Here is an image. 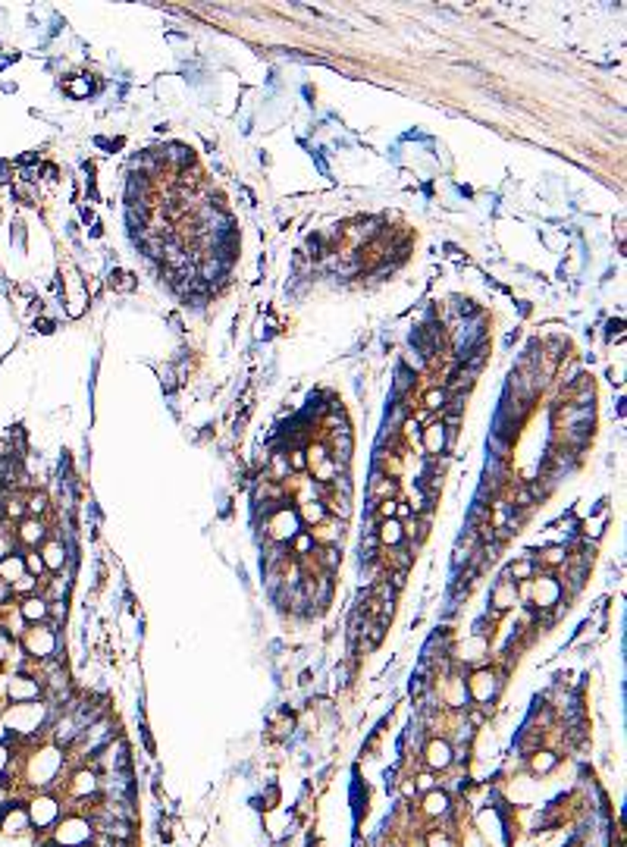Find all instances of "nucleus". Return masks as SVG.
<instances>
[{
    "label": "nucleus",
    "mask_w": 627,
    "mask_h": 847,
    "mask_svg": "<svg viewBox=\"0 0 627 847\" xmlns=\"http://www.w3.org/2000/svg\"><path fill=\"white\" fill-rule=\"evenodd\" d=\"M25 825H32V822H29V813H25V810H19V807H16V810H10V813L4 816V831H13V835H19V831L25 829Z\"/></svg>",
    "instance_id": "obj_12"
},
{
    "label": "nucleus",
    "mask_w": 627,
    "mask_h": 847,
    "mask_svg": "<svg viewBox=\"0 0 627 847\" xmlns=\"http://www.w3.org/2000/svg\"><path fill=\"white\" fill-rule=\"evenodd\" d=\"M423 446H427V452H439L445 446V433H442V424H433L427 427V437H423Z\"/></svg>",
    "instance_id": "obj_16"
},
{
    "label": "nucleus",
    "mask_w": 627,
    "mask_h": 847,
    "mask_svg": "<svg viewBox=\"0 0 627 847\" xmlns=\"http://www.w3.org/2000/svg\"><path fill=\"white\" fill-rule=\"evenodd\" d=\"M6 722H10V728H16V731H32V728H38V722H41V706L19 703L16 709L6 716Z\"/></svg>",
    "instance_id": "obj_4"
},
{
    "label": "nucleus",
    "mask_w": 627,
    "mask_h": 847,
    "mask_svg": "<svg viewBox=\"0 0 627 847\" xmlns=\"http://www.w3.org/2000/svg\"><path fill=\"white\" fill-rule=\"evenodd\" d=\"M533 571V559H521V562L511 565V580H521V578H530Z\"/></svg>",
    "instance_id": "obj_19"
},
{
    "label": "nucleus",
    "mask_w": 627,
    "mask_h": 847,
    "mask_svg": "<svg viewBox=\"0 0 627 847\" xmlns=\"http://www.w3.org/2000/svg\"><path fill=\"white\" fill-rule=\"evenodd\" d=\"M414 788H421V791H433V788H436V779H433V775H421V779L414 781Z\"/></svg>",
    "instance_id": "obj_27"
},
{
    "label": "nucleus",
    "mask_w": 627,
    "mask_h": 847,
    "mask_svg": "<svg viewBox=\"0 0 627 847\" xmlns=\"http://www.w3.org/2000/svg\"><path fill=\"white\" fill-rule=\"evenodd\" d=\"M555 762H559V757L555 753H549V750H540V753H533V760H530V769L536 775H546L549 769H555Z\"/></svg>",
    "instance_id": "obj_15"
},
{
    "label": "nucleus",
    "mask_w": 627,
    "mask_h": 847,
    "mask_svg": "<svg viewBox=\"0 0 627 847\" xmlns=\"http://www.w3.org/2000/svg\"><path fill=\"white\" fill-rule=\"evenodd\" d=\"M60 772V753L57 750H41L38 757L32 762V779L41 781V785H47V781H54V775Z\"/></svg>",
    "instance_id": "obj_3"
},
{
    "label": "nucleus",
    "mask_w": 627,
    "mask_h": 847,
    "mask_svg": "<svg viewBox=\"0 0 627 847\" xmlns=\"http://www.w3.org/2000/svg\"><path fill=\"white\" fill-rule=\"evenodd\" d=\"M295 546H298V552H311V546H314V540H311L308 534H302V537H298V543H295Z\"/></svg>",
    "instance_id": "obj_32"
},
{
    "label": "nucleus",
    "mask_w": 627,
    "mask_h": 847,
    "mask_svg": "<svg viewBox=\"0 0 627 847\" xmlns=\"http://www.w3.org/2000/svg\"><path fill=\"white\" fill-rule=\"evenodd\" d=\"M4 552H6V540H4V537H0V556H4Z\"/></svg>",
    "instance_id": "obj_35"
},
{
    "label": "nucleus",
    "mask_w": 627,
    "mask_h": 847,
    "mask_svg": "<svg viewBox=\"0 0 627 847\" xmlns=\"http://www.w3.org/2000/svg\"><path fill=\"white\" fill-rule=\"evenodd\" d=\"M427 847H452V844H449V838L439 835V831H436V835H430V838H427Z\"/></svg>",
    "instance_id": "obj_29"
},
{
    "label": "nucleus",
    "mask_w": 627,
    "mask_h": 847,
    "mask_svg": "<svg viewBox=\"0 0 627 847\" xmlns=\"http://www.w3.org/2000/svg\"><path fill=\"white\" fill-rule=\"evenodd\" d=\"M492 597H496V609H508V606L514 603V580H511V578L499 580V584H496V593H492Z\"/></svg>",
    "instance_id": "obj_14"
},
{
    "label": "nucleus",
    "mask_w": 627,
    "mask_h": 847,
    "mask_svg": "<svg viewBox=\"0 0 627 847\" xmlns=\"http://www.w3.org/2000/svg\"><path fill=\"white\" fill-rule=\"evenodd\" d=\"M304 518H308V521H320V518H323V506H320V502L304 506Z\"/></svg>",
    "instance_id": "obj_24"
},
{
    "label": "nucleus",
    "mask_w": 627,
    "mask_h": 847,
    "mask_svg": "<svg viewBox=\"0 0 627 847\" xmlns=\"http://www.w3.org/2000/svg\"><path fill=\"white\" fill-rule=\"evenodd\" d=\"M402 537H405V530H402V524H399V521H392V518H389V521H383V524H380V540H383V543L399 546V543H402Z\"/></svg>",
    "instance_id": "obj_13"
},
{
    "label": "nucleus",
    "mask_w": 627,
    "mask_h": 847,
    "mask_svg": "<svg viewBox=\"0 0 627 847\" xmlns=\"http://www.w3.org/2000/svg\"><path fill=\"white\" fill-rule=\"evenodd\" d=\"M270 534L276 537V540H285V537H295L298 528H295V515L292 512H280L273 518V528H270Z\"/></svg>",
    "instance_id": "obj_8"
},
{
    "label": "nucleus",
    "mask_w": 627,
    "mask_h": 847,
    "mask_svg": "<svg viewBox=\"0 0 627 847\" xmlns=\"http://www.w3.org/2000/svg\"><path fill=\"white\" fill-rule=\"evenodd\" d=\"M35 694H38V684H35L32 678L13 675V681H10V697H13V700H19V703H29Z\"/></svg>",
    "instance_id": "obj_7"
},
{
    "label": "nucleus",
    "mask_w": 627,
    "mask_h": 847,
    "mask_svg": "<svg viewBox=\"0 0 627 847\" xmlns=\"http://www.w3.org/2000/svg\"><path fill=\"white\" fill-rule=\"evenodd\" d=\"M73 91H75V95H85V91H88V82H75Z\"/></svg>",
    "instance_id": "obj_33"
},
{
    "label": "nucleus",
    "mask_w": 627,
    "mask_h": 847,
    "mask_svg": "<svg viewBox=\"0 0 627 847\" xmlns=\"http://www.w3.org/2000/svg\"><path fill=\"white\" fill-rule=\"evenodd\" d=\"M88 791H94V775L79 772V779H75V794H88Z\"/></svg>",
    "instance_id": "obj_21"
},
{
    "label": "nucleus",
    "mask_w": 627,
    "mask_h": 847,
    "mask_svg": "<svg viewBox=\"0 0 627 847\" xmlns=\"http://www.w3.org/2000/svg\"><path fill=\"white\" fill-rule=\"evenodd\" d=\"M92 838V825L85 819H66L57 829V844L60 847H82Z\"/></svg>",
    "instance_id": "obj_1"
},
{
    "label": "nucleus",
    "mask_w": 627,
    "mask_h": 847,
    "mask_svg": "<svg viewBox=\"0 0 627 847\" xmlns=\"http://www.w3.org/2000/svg\"><path fill=\"white\" fill-rule=\"evenodd\" d=\"M23 575H25V559L23 556H13V559H4V562H0V578L4 580H13V584H16Z\"/></svg>",
    "instance_id": "obj_9"
},
{
    "label": "nucleus",
    "mask_w": 627,
    "mask_h": 847,
    "mask_svg": "<svg viewBox=\"0 0 627 847\" xmlns=\"http://www.w3.org/2000/svg\"><path fill=\"white\" fill-rule=\"evenodd\" d=\"M411 380H414V374H408V367H399V377H395V393H405Z\"/></svg>",
    "instance_id": "obj_22"
},
{
    "label": "nucleus",
    "mask_w": 627,
    "mask_h": 847,
    "mask_svg": "<svg viewBox=\"0 0 627 847\" xmlns=\"http://www.w3.org/2000/svg\"><path fill=\"white\" fill-rule=\"evenodd\" d=\"M25 568L32 571V578H38V571H44V562H41V556H25Z\"/></svg>",
    "instance_id": "obj_23"
},
{
    "label": "nucleus",
    "mask_w": 627,
    "mask_h": 847,
    "mask_svg": "<svg viewBox=\"0 0 627 847\" xmlns=\"http://www.w3.org/2000/svg\"><path fill=\"white\" fill-rule=\"evenodd\" d=\"M4 597H6V587H4V584H0V599H4Z\"/></svg>",
    "instance_id": "obj_36"
},
{
    "label": "nucleus",
    "mask_w": 627,
    "mask_h": 847,
    "mask_svg": "<svg viewBox=\"0 0 627 847\" xmlns=\"http://www.w3.org/2000/svg\"><path fill=\"white\" fill-rule=\"evenodd\" d=\"M380 515L389 521V518L395 515V502H392V499H386V502H383V506H380Z\"/></svg>",
    "instance_id": "obj_31"
},
{
    "label": "nucleus",
    "mask_w": 627,
    "mask_h": 847,
    "mask_svg": "<svg viewBox=\"0 0 627 847\" xmlns=\"http://www.w3.org/2000/svg\"><path fill=\"white\" fill-rule=\"evenodd\" d=\"M395 493V480H380L373 487V496H392Z\"/></svg>",
    "instance_id": "obj_25"
},
{
    "label": "nucleus",
    "mask_w": 627,
    "mask_h": 847,
    "mask_svg": "<svg viewBox=\"0 0 627 847\" xmlns=\"http://www.w3.org/2000/svg\"><path fill=\"white\" fill-rule=\"evenodd\" d=\"M427 405H430V408H442V405H445V393H442V389H439V393H430L427 396Z\"/></svg>",
    "instance_id": "obj_28"
},
{
    "label": "nucleus",
    "mask_w": 627,
    "mask_h": 847,
    "mask_svg": "<svg viewBox=\"0 0 627 847\" xmlns=\"http://www.w3.org/2000/svg\"><path fill=\"white\" fill-rule=\"evenodd\" d=\"M29 647H32V653L35 656H47L54 650V637H51V631H32V637H29Z\"/></svg>",
    "instance_id": "obj_11"
},
{
    "label": "nucleus",
    "mask_w": 627,
    "mask_h": 847,
    "mask_svg": "<svg viewBox=\"0 0 627 847\" xmlns=\"http://www.w3.org/2000/svg\"><path fill=\"white\" fill-rule=\"evenodd\" d=\"M292 465L302 468V465H304V455H302V452H295V455H292Z\"/></svg>",
    "instance_id": "obj_34"
},
{
    "label": "nucleus",
    "mask_w": 627,
    "mask_h": 847,
    "mask_svg": "<svg viewBox=\"0 0 627 847\" xmlns=\"http://www.w3.org/2000/svg\"><path fill=\"white\" fill-rule=\"evenodd\" d=\"M423 810H427L430 816H442L445 810H449V794L445 791H430L427 797H423Z\"/></svg>",
    "instance_id": "obj_10"
},
{
    "label": "nucleus",
    "mask_w": 627,
    "mask_h": 847,
    "mask_svg": "<svg viewBox=\"0 0 627 847\" xmlns=\"http://www.w3.org/2000/svg\"><path fill=\"white\" fill-rule=\"evenodd\" d=\"M23 615H25V619H35V621L44 619V615H47V603H44V599H38V597L25 599V603H23Z\"/></svg>",
    "instance_id": "obj_17"
},
{
    "label": "nucleus",
    "mask_w": 627,
    "mask_h": 847,
    "mask_svg": "<svg viewBox=\"0 0 627 847\" xmlns=\"http://www.w3.org/2000/svg\"><path fill=\"white\" fill-rule=\"evenodd\" d=\"M423 760H427L430 769H449L452 760H455V753H452L449 741H430L427 750H423Z\"/></svg>",
    "instance_id": "obj_5"
},
{
    "label": "nucleus",
    "mask_w": 627,
    "mask_h": 847,
    "mask_svg": "<svg viewBox=\"0 0 627 847\" xmlns=\"http://www.w3.org/2000/svg\"><path fill=\"white\" fill-rule=\"evenodd\" d=\"M323 562H326V568H336V565H339V549L326 546V549H323Z\"/></svg>",
    "instance_id": "obj_26"
},
{
    "label": "nucleus",
    "mask_w": 627,
    "mask_h": 847,
    "mask_svg": "<svg viewBox=\"0 0 627 847\" xmlns=\"http://www.w3.org/2000/svg\"><path fill=\"white\" fill-rule=\"evenodd\" d=\"M533 597H536V606H555L559 603V597H561V587H559V580L555 578H540L533 584Z\"/></svg>",
    "instance_id": "obj_6"
},
{
    "label": "nucleus",
    "mask_w": 627,
    "mask_h": 847,
    "mask_svg": "<svg viewBox=\"0 0 627 847\" xmlns=\"http://www.w3.org/2000/svg\"><path fill=\"white\" fill-rule=\"evenodd\" d=\"M25 813H29V822H32V825H38V829H47V825H51L54 819H57L60 807H57V800H54V797H35L32 807L25 810Z\"/></svg>",
    "instance_id": "obj_2"
},
{
    "label": "nucleus",
    "mask_w": 627,
    "mask_h": 847,
    "mask_svg": "<svg viewBox=\"0 0 627 847\" xmlns=\"http://www.w3.org/2000/svg\"><path fill=\"white\" fill-rule=\"evenodd\" d=\"M41 534H44V528H41V524H35V521H25V524H23V540H25V543L41 540Z\"/></svg>",
    "instance_id": "obj_20"
},
{
    "label": "nucleus",
    "mask_w": 627,
    "mask_h": 847,
    "mask_svg": "<svg viewBox=\"0 0 627 847\" xmlns=\"http://www.w3.org/2000/svg\"><path fill=\"white\" fill-rule=\"evenodd\" d=\"M41 562L51 565V568H60L63 565V546H57V543L44 546V559H41Z\"/></svg>",
    "instance_id": "obj_18"
},
{
    "label": "nucleus",
    "mask_w": 627,
    "mask_h": 847,
    "mask_svg": "<svg viewBox=\"0 0 627 847\" xmlns=\"http://www.w3.org/2000/svg\"><path fill=\"white\" fill-rule=\"evenodd\" d=\"M542 559H546V562H561V559H564V549H559V546H552V549H549V552H542Z\"/></svg>",
    "instance_id": "obj_30"
}]
</instances>
